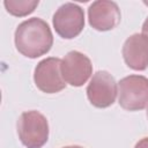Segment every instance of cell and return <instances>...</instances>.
Returning <instances> with one entry per match:
<instances>
[{
	"instance_id": "cell-6",
	"label": "cell",
	"mask_w": 148,
	"mask_h": 148,
	"mask_svg": "<svg viewBox=\"0 0 148 148\" xmlns=\"http://www.w3.org/2000/svg\"><path fill=\"white\" fill-rule=\"evenodd\" d=\"M117 82L106 71L96 72L87 87V97L91 105L99 109L111 106L117 97Z\"/></svg>"
},
{
	"instance_id": "cell-14",
	"label": "cell",
	"mask_w": 148,
	"mask_h": 148,
	"mask_svg": "<svg viewBox=\"0 0 148 148\" xmlns=\"http://www.w3.org/2000/svg\"><path fill=\"white\" fill-rule=\"evenodd\" d=\"M145 3H146V5H148V2H147V1H145Z\"/></svg>"
},
{
	"instance_id": "cell-1",
	"label": "cell",
	"mask_w": 148,
	"mask_h": 148,
	"mask_svg": "<svg viewBox=\"0 0 148 148\" xmlns=\"http://www.w3.org/2000/svg\"><path fill=\"white\" fill-rule=\"evenodd\" d=\"M15 46L17 51L27 58H38L46 54L53 45V35L50 25L39 17H31L15 30Z\"/></svg>"
},
{
	"instance_id": "cell-5",
	"label": "cell",
	"mask_w": 148,
	"mask_h": 148,
	"mask_svg": "<svg viewBox=\"0 0 148 148\" xmlns=\"http://www.w3.org/2000/svg\"><path fill=\"white\" fill-rule=\"evenodd\" d=\"M34 81L36 87L45 94H56L66 87L61 74V60L50 57L40 60L35 67Z\"/></svg>"
},
{
	"instance_id": "cell-12",
	"label": "cell",
	"mask_w": 148,
	"mask_h": 148,
	"mask_svg": "<svg viewBox=\"0 0 148 148\" xmlns=\"http://www.w3.org/2000/svg\"><path fill=\"white\" fill-rule=\"evenodd\" d=\"M142 34L148 37V16H147V18L145 20V22L142 24Z\"/></svg>"
},
{
	"instance_id": "cell-4",
	"label": "cell",
	"mask_w": 148,
	"mask_h": 148,
	"mask_svg": "<svg viewBox=\"0 0 148 148\" xmlns=\"http://www.w3.org/2000/svg\"><path fill=\"white\" fill-rule=\"evenodd\" d=\"M52 23L56 32L61 38H75L84 28V12L80 6L66 2L53 14Z\"/></svg>"
},
{
	"instance_id": "cell-9",
	"label": "cell",
	"mask_w": 148,
	"mask_h": 148,
	"mask_svg": "<svg viewBox=\"0 0 148 148\" xmlns=\"http://www.w3.org/2000/svg\"><path fill=\"white\" fill-rule=\"evenodd\" d=\"M125 64L134 71L148 68V37L143 34L131 35L123 45Z\"/></svg>"
},
{
	"instance_id": "cell-15",
	"label": "cell",
	"mask_w": 148,
	"mask_h": 148,
	"mask_svg": "<svg viewBox=\"0 0 148 148\" xmlns=\"http://www.w3.org/2000/svg\"><path fill=\"white\" fill-rule=\"evenodd\" d=\"M147 118H148V110H147Z\"/></svg>"
},
{
	"instance_id": "cell-7",
	"label": "cell",
	"mask_w": 148,
	"mask_h": 148,
	"mask_svg": "<svg viewBox=\"0 0 148 148\" xmlns=\"http://www.w3.org/2000/svg\"><path fill=\"white\" fill-rule=\"evenodd\" d=\"M61 74L66 83L73 87H81L92 74L91 61L86 54L79 51H71L61 60Z\"/></svg>"
},
{
	"instance_id": "cell-11",
	"label": "cell",
	"mask_w": 148,
	"mask_h": 148,
	"mask_svg": "<svg viewBox=\"0 0 148 148\" xmlns=\"http://www.w3.org/2000/svg\"><path fill=\"white\" fill-rule=\"evenodd\" d=\"M134 148H148V136L142 138L140 141H138Z\"/></svg>"
},
{
	"instance_id": "cell-10",
	"label": "cell",
	"mask_w": 148,
	"mask_h": 148,
	"mask_svg": "<svg viewBox=\"0 0 148 148\" xmlns=\"http://www.w3.org/2000/svg\"><path fill=\"white\" fill-rule=\"evenodd\" d=\"M38 0H5L3 6L7 12L17 17H23L31 14L38 6Z\"/></svg>"
},
{
	"instance_id": "cell-3",
	"label": "cell",
	"mask_w": 148,
	"mask_h": 148,
	"mask_svg": "<svg viewBox=\"0 0 148 148\" xmlns=\"http://www.w3.org/2000/svg\"><path fill=\"white\" fill-rule=\"evenodd\" d=\"M118 103L127 111H139L148 106V79L128 75L118 82Z\"/></svg>"
},
{
	"instance_id": "cell-13",
	"label": "cell",
	"mask_w": 148,
	"mask_h": 148,
	"mask_svg": "<svg viewBox=\"0 0 148 148\" xmlns=\"http://www.w3.org/2000/svg\"><path fill=\"white\" fill-rule=\"evenodd\" d=\"M62 148H83V147H81V146H66Z\"/></svg>"
},
{
	"instance_id": "cell-2",
	"label": "cell",
	"mask_w": 148,
	"mask_h": 148,
	"mask_svg": "<svg viewBox=\"0 0 148 148\" xmlns=\"http://www.w3.org/2000/svg\"><path fill=\"white\" fill-rule=\"evenodd\" d=\"M17 134L27 148H42L49 140V123L36 110L23 112L17 120Z\"/></svg>"
},
{
	"instance_id": "cell-8",
	"label": "cell",
	"mask_w": 148,
	"mask_h": 148,
	"mask_svg": "<svg viewBox=\"0 0 148 148\" xmlns=\"http://www.w3.org/2000/svg\"><path fill=\"white\" fill-rule=\"evenodd\" d=\"M88 21L95 30H112L120 22V9L113 1H94L88 8Z\"/></svg>"
}]
</instances>
